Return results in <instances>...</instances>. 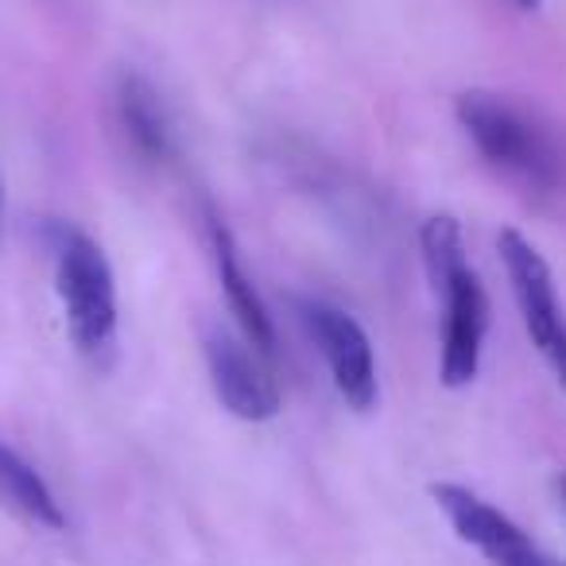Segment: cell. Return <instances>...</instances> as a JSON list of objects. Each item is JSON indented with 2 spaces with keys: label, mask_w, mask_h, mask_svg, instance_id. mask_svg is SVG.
<instances>
[{
  "label": "cell",
  "mask_w": 566,
  "mask_h": 566,
  "mask_svg": "<svg viewBox=\"0 0 566 566\" xmlns=\"http://www.w3.org/2000/svg\"><path fill=\"white\" fill-rule=\"evenodd\" d=\"M419 252H423L427 280L442 300V354L439 377L447 388L473 385L481 369L489 334V295L478 280L470 256H465L462 226L450 213H434L419 229Z\"/></svg>",
  "instance_id": "6da1fadb"
},
{
  "label": "cell",
  "mask_w": 566,
  "mask_h": 566,
  "mask_svg": "<svg viewBox=\"0 0 566 566\" xmlns=\"http://www.w3.org/2000/svg\"><path fill=\"white\" fill-rule=\"evenodd\" d=\"M458 125L473 140V148L485 156L489 167L516 179L527 190H555L563 182V151L555 136L524 109L489 90H465L454 102Z\"/></svg>",
  "instance_id": "7a4b0ae2"
},
{
  "label": "cell",
  "mask_w": 566,
  "mask_h": 566,
  "mask_svg": "<svg viewBox=\"0 0 566 566\" xmlns=\"http://www.w3.org/2000/svg\"><path fill=\"white\" fill-rule=\"evenodd\" d=\"M55 249V287L66 311V326L82 354L97 357L117 338V283L105 249L90 233L71 226L51 229Z\"/></svg>",
  "instance_id": "3957f363"
},
{
  "label": "cell",
  "mask_w": 566,
  "mask_h": 566,
  "mask_svg": "<svg viewBox=\"0 0 566 566\" xmlns=\"http://www.w3.org/2000/svg\"><path fill=\"white\" fill-rule=\"evenodd\" d=\"M496 252H501L504 272H509L512 295H516L527 338L535 342L543 361L551 365L558 385L566 388V311H563V300H558L551 264L524 233H516V229H504V233L496 237Z\"/></svg>",
  "instance_id": "277c9868"
},
{
  "label": "cell",
  "mask_w": 566,
  "mask_h": 566,
  "mask_svg": "<svg viewBox=\"0 0 566 566\" xmlns=\"http://www.w3.org/2000/svg\"><path fill=\"white\" fill-rule=\"evenodd\" d=\"M303 326H307L311 342L323 354L331 380L338 396L354 411H373L380 400V377H377V354L365 334V326L342 307L323 300H295Z\"/></svg>",
  "instance_id": "5b68a950"
},
{
  "label": "cell",
  "mask_w": 566,
  "mask_h": 566,
  "mask_svg": "<svg viewBox=\"0 0 566 566\" xmlns=\"http://www.w3.org/2000/svg\"><path fill=\"white\" fill-rule=\"evenodd\" d=\"M431 496L442 509V516L450 520L458 539L478 547L493 566H558L516 520L504 516L496 504H489L473 489L454 485V481H434Z\"/></svg>",
  "instance_id": "8992f818"
},
{
  "label": "cell",
  "mask_w": 566,
  "mask_h": 566,
  "mask_svg": "<svg viewBox=\"0 0 566 566\" xmlns=\"http://www.w3.org/2000/svg\"><path fill=\"white\" fill-rule=\"evenodd\" d=\"M206 369H210L213 396L229 416L244 419V423H264V419L280 416V388H275L272 373L244 349L226 331H210L202 338Z\"/></svg>",
  "instance_id": "52a82bcc"
},
{
  "label": "cell",
  "mask_w": 566,
  "mask_h": 566,
  "mask_svg": "<svg viewBox=\"0 0 566 566\" xmlns=\"http://www.w3.org/2000/svg\"><path fill=\"white\" fill-rule=\"evenodd\" d=\"M206 233H210L213 268H218V280H221V292H226V300H229V311H233L237 323H241L249 346H256L260 354H272L275 349L272 315H268L264 300H260V292H256V283H252V275L244 272L233 233H229V226L213 210L206 213Z\"/></svg>",
  "instance_id": "ba28073f"
},
{
  "label": "cell",
  "mask_w": 566,
  "mask_h": 566,
  "mask_svg": "<svg viewBox=\"0 0 566 566\" xmlns=\"http://www.w3.org/2000/svg\"><path fill=\"white\" fill-rule=\"evenodd\" d=\"M0 504L35 527H51V532H63L66 527V512L55 501L51 485L9 442H0Z\"/></svg>",
  "instance_id": "9c48e42d"
},
{
  "label": "cell",
  "mask_w": 566,
  "mask_h": 566,
  "mask_svg": "<svg viewBox=\"0 0 566 566\" xmlns=\"http://www.w3.org/2000/svg\"><path fill=\"white\" fill-rule=\"evenodd\" d=\"M117 117L125 125L133 148L140 151L144 159L159 164V159L171 156V120L164 113V102L151 90L148 78L140 74H125L117 86Z\"/></svg>",
  "instance_id": "30bf717a"
},
{
  "label": "cell",
  "mask_w": 566,
  "mask_h": 566,
  "mask_svg": "<svg viewBox=\"0 0 566 566\" xmlns=\"http://www.w3.org/2000/svg\"><path fill=\"white\" fill-rule=\"evenodd\" d=\"M512 4H516L520 12H535V9H539V0H512Z\"/></svg>",
  "instance_id": "8fae6325"
},
{
  "label": "cell",
  "mask_w": 566,
  "mask_h": 566,
  "mask_svg": "<svg viewBox=\"0 0 566 566\" xmlns=\"http://www.w3.org/2000/svg\"><path fill=\"white\" fill-rule=\"evenodd\" d=\"M558 496H563V504H566V478H558Z\"/></svg>",
  "instance_id": "7c38bea8"
},
{
  "label": "cell",
  "mask_w": 566,
  "mask_h": 566,
  "mask_svg": "<svg viewBox=\"0 0 566 566\" xmlns=\"http://www.w3.org/2000/svg\"><path fill=\"white\" fill-rule=\"evenodd\" d=\"M0 218H4V187H0Z\"/></svg>",
  "instance_id": "4fadbf2b"
}]
</instances>
